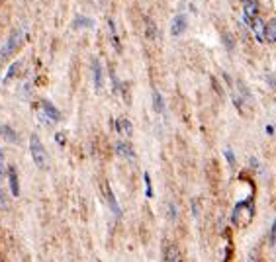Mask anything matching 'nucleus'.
<instances>
[{"instance_id":"obj_1","label":"nucleus","mask_w":276,"mask_h":262,"mask_svg":"<svg viewBox=\"0 0 276 262\" xmlns=\"http://www.w3.org/2000/svg\"><path fill=\"white\" fill-rule=\"evenodd\" d=\"M29 151H31V158H33L35 166L41 168V170H45L49 166V157H47V151H45V147H43V143L39 141L37 135H31V139H29Z\"/></svg>"},{"instance_id":"obj_2","label":"nucleus","mask_w":276,"mask_h":262,"mask_svg":"<svg viewBox=\"0 0 276 262\" xmlns=\"http://www.w3.org/2000/svg\"><path fill=\"white\" fill-rule=\"evenodd\" d=\"M253 213H255V208L251 204V200H245V202H239L233 210V223L239 225V227H245L251 223L253 219Z\"/></svg>"},{"instance_id":"obj_3","label":"nucleus","mask_w":276,"mask_h":262,"mask_svg":"<svg viewBox=\"0 0 276 262\" xmlns=\"http://www.w3.org/2000/svg\"><path fill=\"white\" fill-rule=\"evenodd\" d=\"M37 116H39V120H41L43 124H47V126H51V124H57V122L61 120V114H59V110H57V108H55L51 102H47V100H41V102H39Z\"/></svg>"},{"instance_id":"obj_4","label":"nucleus","mask_w":276,"mask_h":262,"mask_svg":"<svg viewBox=\"0 0 276 262\" xmlns=\"http://www.w3.org/2000/svg\"><path fill=\"white\" fill-rule=\"evenodd\" d=\"M20 41H22V29H14V31L10 33V37L6 39V43L2 45V49H0V61L8 59V57L18 49Z\"/></svg>"},{"instance_id":"obj_5","label":"nucleus","mask_w":276,"mask_h":262,"mask_svg":"<svg viewBox=\"0 0 276 262\" xmlns=\"http://www.w3.org/2000/svg\"><path fill=\"white\" fill-rule=\"evenodd\" d=\"M186 26H188L186 16H184V14H178V16H174V20H172L170 33H172V35H182V33H184V29H186Z\"/></svg>"},{"instance_id":"obj_6","label":"nucleus","mask_w":276,"mask_h":262,"mask_svg":"<svg viewBox=\"0 0 276 262\" xmlns=\"http://www.w3.org/2000/svg\"><path fill=\"white\" fill-rule=\"evenodd\" d=\"M265 27H267V24L263 22V18H255L253 22H251V31H253V35L257 37V41H265Z\"/></svg>"},{"instance_id":"obj_7","label":"nucleus","mask_w":276,"mask_h":262,"mask_svg":"<svg viewBox=\"0 0 276 262\" xmlns=\"http://www.w3.org/2000/svg\"><path fill=\"white\" fill-rule=\"evenodd\" d=\"M92 75H94V88H96V92H102L104 77H102V65H100L98 59L92 61Z\"/></svg>"},{"instance_id":"obj_8","label":"nucleus","mask_w":276,"mask_h":262,"mask_svg":"<svg viewBox=\"0 0 276 262\" xmlns=\"http://www.w3.org/2000/svg\"><path fill=\"white\" fill-rule=\"evenodd\" d=\"M116 151H118L120 157H124V158H130V160L136 158V153H134L132 145H128V143H124V141H118V143H116Z\"/></svg>"},{"instance_id":"obj_9","label":"nucleus","mask_w":276,"mask_h":262,"mask_svg":"<svg viewBox=\"0 0 276 262\" xmlns=\"http://www.w3.org/2000/svg\"><path fill=\"white\" fill-rule=\"evenodd\" d=\"M257 16H259V2L257 0H247L245 2V18L253 22Z\"/></svg>"},{"instance_id":"obj_10","label":"nucleus","mask_w":276,"mask_h":262,"mask_svg":"<svg viewBox=\"0 0 276 262\" xmlns=\"http://www.w3.org/2000/svg\"><path fill=\"white\" fill-rule=\"evenodd\" d=\"M265 41L276 43V18H271V20L267 22V27H265Z\"/></svg>"},{"instance_id":"obj_11","label":"nucleus","mask_w":276,"mask_h":262,"mask_svg":"<svg viewBox=\"0 0 276 262\" xmlns=\"http://www.w3.org/2000/svg\"><path fill=\"white\" fill-rule=\"evenodd\" d=\"M8 182H10V192H12V196H18V194H20V184H18L16 168H8Z\"/></svg>"},{"instance_id":"obj_12","label":"nucleus","mask_w":276,"mask_h":262,"mask_svg":"<svg viewBox=\"0 0 276 262\" xmlns=\"http://www.w3.org/2000/svg\"><path fill=\"white\" fill-rule=\"evenodd\" d=\"M0 135H2L6 141H10V143H16V141H18L16 131L12 130L10 126H6V124H0Z\"/></svg>"},{"instance_id":"obj_13","label":"nucleus","mask_w":276,"mask_h":262,"mask_svg":"<svg viewBox=\"0 0 276 262\" xmlns=\"http://www.w3.org/2000/svg\"><path fill=\"white\" fill-rule=\"evenodd\" d=\"M165 262H180V255H178V249L174 245H168L165 249Z\"/></svg>"},{"instance_id":"obj_14","label":"nucleus","mask_w":276,"mask_h":262,"mask_svg":"<svg viewBox=\"0 0 276 262\" xmlns=\"http://www.w3.org/2000/svg\"><path fill=\"white\" fill-rule=\"evenodd\" d=\"M108 206H110V210L114 211V215L116 217H122V210H120V206H118V202H116V196H114V192L108 188Z\"/></svg>"},{"instance_id":"obj_15","label":"nucleus","mask_w":276,"mask_h":262,"mask_svg":"<svg viewBox=\"0 0 276 262\" xmlns=\"http://www.w3.org/2000/svg\"><path fill=\"white\" fill-rule=\"evenodd\" d=\"M153 108H155V112H157V114H163V112H165V102H163V96H161L157 90L153 92Z\"/></svg>"},{"instance_id":"obj_16","label":"nucleus","mask_w":276,"mask_h":262,"mask_svg":"<svg viewBox=\"0 0 276 262\" xmlns=\"http://www.w3.org/2000/svg\"><path fill=\"white\" fill-rule=\"evenodd\" d=\"M116 128H118V131H122V133H126V135H128V137H130V135H132V122H130V120H126V118H124V120H120V122H118V124H116Z\"/></svg>"},{"instance_id":"obj_17","label":"nucleus","mask_w":276,"mask_h":262,"mask_svg":"<svg viewBox=\"0 0 276 262\" xmlns=\"http://www.w3.org/2000/svg\"><path fill=\"white\" fill-rule=\"evenodd\" d=\"M20 67H22V65H20V61L12 63V65H10V69H8V73H6V77H4V82H10V80L16 77V73L20 71Z\"/></svg>"},{"instance_id":"obj_18","label":"nucleus","mask_w":276,"mask_h":262,"mask_svg":"<svg viewBox=\"0 0 276 262\" xmlns=\"http://www.w3.org/2000/svg\"><path fill=\"white\" fill-rule=\"evenodd\" d=\"M92 20L90 18H84V16H79L77 22H75V27H92Z\"/></svg>"},{"instance_id":"obj_19","label":"nucleus","mask_w":276,"mask_h":262,"mask_svg":"<svg viewBox=\"0 0 276 262\" xmlns=\"http://www.w3.org/2000/svg\"><path fill=\"white\" fill-rule=\"evenodd\" d=\"M221 39H223L227 51H233V49H235V41H233V37H231L229 33H221Z\"/></svg>"},{"instance_id":"obj_20","label":"nucleus","mask_w":276,"mask_h":262,"mask_svg":"<svg viewBox=\"0 0 276 262\" xmlns=\"http://www.w3.org/2000/svg\"><path fill=\"white\" fill-rule=\"evenodd\" d=\"M145 24H147V37L149 39H153L155 35H157V27H155V24H153V20H145Z\"/></svg>"},{"instance_id":"obj_21","label":"nucleus","mask_w":276,"mask_h":262,"mask_svg":"<svg viewBox=\"0 0 276 262\" xmlns=\"http://www.w3.org/2000/svg\"><path fill=\"white\" fill-rule=\"evenodd\" d=\"M143 178H145V194H147V198H153V186H151V176L145 172L143 174Z\"/></svg>"},{"instance_id":"obj_22","label":"nucleus","mask_w":276,"mask_h":262,"mask_svg":"<svg viewBox=\"0 0 276 262\" xmlns=\"http://www.w3.org/2000/svg\"><path fill=\"white\" fill-rule=\"evenodd\" d=\"M223 155H225V160L229 162V166H231V168H235V155H233V151L227 147V149L223 151Z\"/></svg>"},{"instance_id":"obj_23","label":"nucleus","mask_w":276,"mask_h":262,"mask_svg":"<svg viewBox=\"0 0 276 262\" xmlns=\"http://www.w3.org/2000/svg\"><path fill=\"white\" fill-rule=\"evenodd\" d=\"M192 215L198 219L200 217V206H198V200H192Z\"/></svg>"},{"instance_id":"obj_24","label":"nucleus","mask_w":276,"mask_h":262,"mask_svg":"<svg viewBox=\"0 0 276 262\" xmlns=\"http://www.w3.org/2000/svg\"><path fill=\"white\" fill-rule=\"evenodd\" d=\"M0 208H2V210L8 208V200H6V194H4V190H2V186H0Z\"/></svg>"},{"instance_id":"obj_25","label":"nucleus","mask_w":276,"mask_h":262,"mask_svg":"<svg viewBox=\"0 0 276 262\" xmlns=\"http://www.w3.org/2000/svg\"><path fill=\"white\" fill-rule=\"evenodd\" d=\"M269 243H271V245H276V221H275V225H273V229H271V237H269Z\"/></svg>"},{"instance_id":"obj_26","label":"nucleus","mask_w":276,"mask_h":262,"mask_svg":"<svg viewBox=\"0 0 276 262\" xmlns=\"http://www.w3.org/2000/svg\"><path fill=\"white\" fill-rule=\"evenodd\" d=\"M168 217L170 219H176V208H174V204H168Z\"/></svg>"},{"instance_id":"obj_27","label":"nucleus","mask_w":276,"mask_h":262,"mask_svg":"<svg viewBox=\"0 0 276 262\" xmlns=\"http://www.w3.org/2000/svg\"><path fill=\"white\" fill-rule=\"evenodd\" d=\"M55 141H57L59 145H65V135H63V133H57V135H55Z\"/></svg>"},{"instance_id":"obj_28","label":"nucleus","mask_w":276,"mask_h":262,"mask_svg":"<svg viewBox=\"0 0 276 262\" xmlns=\"http://www.w3.org/2000/svg\"><path fill=\"white\" fill-rule=\"evenodd\" d=\"M249 262H259V253H257V251H253V253L249 255Z\"/></svg>"},{"instance_id":"obj_29","label":"nucleus","mask_w":276,"mask_h":262,"mask_svg":"<svg viewBox=\"0 0 276 262\" xmlns=\"http://www.w3.org/2000/svg\"><path fill=\"white\" fill-rule=\"evenodd\" d=\"M0 174H4V153L0 151Z\"/></svg>"},{"instance_id":"obj_30","label":"nucleus","mask_w":276,"mask_h":262,"mask_svg":"<svg viewBox=\"0 0 276 262\" xmlns=\"http://www.w3.org/2000/svg\"><path fill=\"white\" fill-rule=\"evenodd\" d=\"M267 133L273 135V133H275V128H273V126H267Z\"/></svg>"},{"instance_id":"obj_31","label":"nucleus","mask_w":276,"mask_h":262,"mask_svg":"<svg viewBox=\"0 0 276 262\" xmlns=\"http://www.w3.org/2000/svg\"><path fill=\"white\" fill-rule=\"evenodd\" d=\"M243 2H247V0H243Z\"/></svg>"}]
</instances>
